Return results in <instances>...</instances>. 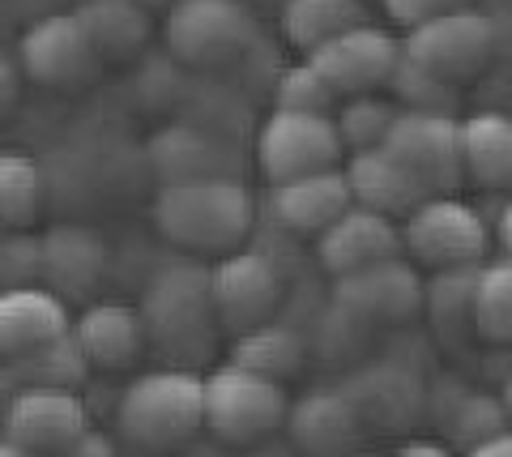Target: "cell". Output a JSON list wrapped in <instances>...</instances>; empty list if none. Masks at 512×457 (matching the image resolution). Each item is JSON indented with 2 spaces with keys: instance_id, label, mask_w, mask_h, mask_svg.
<instances>
[{
  "instance_id": "6da1fadb",
  "label": "cell",
  "mask_w": 512,
  "mask_h": 457,
  "mask_svg": "<svg viewBox=\"0 0 512 457\" xmlns=\"http://www.w3.org/2000/svg\"><path fill=\"white\" fill-rule=\"evenodd\" d=\"M150 218L175 248L227 257L248 240L256 223V201L239 176L171 180L154 193Z\"/></svg>"
},
{
  "instance_id": "7a4b0ae2",
  "label": "cell",
  "mask_w": 512,
  "mask_h": 457,
  "mask_svg": "<svg viewBox=\"0 0 512 457\" xmlns=\"http://www.w3.org/2000/svg\"><path fill=\"white\" fill-rule=\"evenodd\" d=\"M205 428V376L184 368L141 372L116 402L120 440L150 453L180 449Z\"/></svg>"
},
{
  "instance_id": "3957f363",
  "label": "cell",
  "mask_w": 512,
  "mask_h": 457,
  "mask_svg": "<svg viewBox=\"0 0 512 457\" xmlns=\"http://www.w3.org/2000/svg\"><path fill=\"white\" fill-rule=\"evenodd\" d=\"M286 415H291L286 389L261 372L222 364L205 376V432L222 445H256L274 436Z\"/></svg>"
},
{
  "instance_id": "277c9868",
  "label": "cell",
  "mask_w": 512,
  "mask_h": 457,
  "mask_svg": "<svg viewBox=\"0 0 512 457\" xmlns=\"http://www.w3.org/2000/svg\"><path fill=\"white\" fill-rule=\"evenodd\" d=\"M495 47H500L495 22L487 13L461 5V9H448V13H436V18L419 22V26H410L406 39H402V56L410 65H419L423 73L457 86V82H470V77H478L491 65Z\"/></svg>"
},
{
  "instance_id": "5b68a950",
  "label": "cell",
  "mask_w": 512,
  "mask_h": 457,
  "mask_svg": "<svg viewBox=\"0 0 512 457\" xmlns=\"http://www.w3.org/2000/svg\"><path fill=\"white\" fill-rule=\"evenodd\" d=\"M491 248V227L474 206L457 197H423L406 214L402 252H410L423 270H461V265H483Z\"/></svg>"
},
{
  "instance_id": "8992f818",
  "label": "cell",
  "mask_w": 512,
  "mask_h": 457,
  "mask_svg": "<svg viewBox=\"0 0 512 457\" xmlns=\"http://www.w3.org/2000/svg\"><path fill=\"white\" fill-rule=\"evenodd\" d=\"M342 137L333 116L316 112H282L274 107L269 120L256 133V167L269 184H286L299 176H316V171L342 167Z\"/></svg>"
},
{
  "instance_id": "52a82bcc",
  "label": "cell",
  "mask_w": 512,
  "mask_h": 457,
  "mask_svg": "<svg viewBox=\"0 0 512 457\" xmlns=\"http://www.w3.org/2000/svg\"><path fill=\"white\" fill-rule=\"evenodd\" d=\"M163 35L175 60L210 69L248 52L256 18L244 0H175Z\"/></svg>"
},
{
  "instance_id": "ba28073f",
  "label": "cell",
  "mask_w": 512,
  "mask_h": 457,
  "mask_svg": "<svg viewBox=\"0 0 512 457\" xmlns=\"http://www.w3.org/2000/svg\"><path fill=\"white\" fill-rule=\"evenodd\" d=\"M427 193H448L461 184V120L453 112H419L397 107L389 133L380 141Z\"/></svg>"
},
{
  "instance_id": "9c48e42d",
  "label": "cell",
  "mask_w": 512,
  "mask_h": 457,
  "mask_svg": "<svg viewBox=\"0 0 512 457\" xmlns=\"http://www.w3.org/2000/svg\"><path fill=\"white\" fill-rule=\"evenodd\" d=\"M18 60H22V73L30 82H39L47 90L90 86L103 69V56L94 52L86 26L73 9L43 13L39 22H30L18 43Z\"/></svg>"
},
{
  "instance_id": "30bf717a",
  "label": "cell",
  "mask_w": 512,
  "mask_h": 457,
  "mask_svg": "<svg viewBox=\"0 0 512 457\" xmlns=\"http://www.w3.org/2000/svg\"><path fill=\"white\" fill-rule=\"evenodd\" d=\"M308 65L325 77L333 94L355 99V94H376L380 86H393V73L402 65V39L384 26L359 22L342 30L338 39L320 43L308 52Z\"/></svg>"
},
{
  "instance_id": "8fae6325",
  "label": "cell",
  "mask_w": 512,
  "mask_h": 457,
  "mask_svg": "<svg viewBox=\"0 0 512 457\" xmlns=\"http://www.w3.org/2000/svg\"><path fill=\"white\" fill-rule=\"evenodd\" d=\"M86 428H90L86 402L77 398L73 389L22 385L9 393L5 411H0V432H5V440L39 453V457H60Z\"/></svg>"
},
{
  "instance_id": "7c38bea8",
  "label": "cell",
  "mask_w": 512,
  "mask_h": 457,
  "mask_svg": "<svg viewBox=\"0 0 512 457\" xmlns=\"http://www.w3.org/2000/svg\"><path fill=\"white\" fill-rule=\"evenodd\" d=\"M278 299H282V274L265 252L235 248L210 265L214 321L235 329V334H248V329L265 325L274 317Z\"/></svg>"
},
{
  "instance_id": "4fadbf2b",
  "label": "cell",
  "mask_w": 512,
  "mask_h": 457,
  "mask_svg": "<svg viewBox=\"0 0 512 457\" xmlns=\"http://www.w3.org/2000/svg\"><path fill=\"white\" fill-rule=\"evenodd\" d=\"M141 321H146V334L158 342H188L205 334L214 321L210 270H188V265L163 270L146 291Z\"/></svg>"
},
{
  "instance_id": "5bb4252c",
  "label": "cell",
  "mask_w": 512,
  "mask_h": 457,
  "mask_svg": "<svg viewBox=\"0 0 512 457\" xmlns=\"http://www.w3.org/2000/svg\"><path fill=\"white\" fill-rule=\"evenodd\" d=\"M73 334L69 304L47 287H9L0 291V359L22 364L43 346Z\"/></svg>"
},
{
  "instance_id": "9a60e30c",
  "label": "cell",
  "mask_w": 512,
  "mask_h": 457,
  "mask_svg": "<svg viewBox=\"0 0 512 457\" xmlns=\"http://www.w3.org/2000/svg\"><path fill=\"white\" fill-rule=\"evenodd\" d=\"M393 257H402V227H393V218L363 206H350L338 223L316 235V261L333 278L359 274L367 265H380Z\"/></svg>"
},
{
  "instance_id": "2e32d148",
  "label": "cell",
  "mask_w": 512,
  "mask_h": 457,
  "mask_svg": "<svg viewBox=\"0 0 512 457\" xmlns=\"http://www.w3.org/2000/svg\"><path fill=\"white\" fill-rule=\"evenodd\" d=\"M338 304L363 321H406L423 308V278L410 261L393 257L338 278Z\"/></svg>"
},
{
  "instance_id": "e0dca14e",
  "label": "cell",
  "mask_w": 512,
  "mask_h": 457,
  "mask_svg": "<svg viewBox=\"0 0 512 457\" xmlns=\"http://www.w3.org/2000/svg\"><path fill=\"white\" fill-rule=\"evenodd\" d=\"M355 206L342 167L316 171V176H299L286 184H269V214L278 218V227L299 231V235H320Z\"/></svg>"
},
{
  "instance_id": "ac0fdd59",
  "label": "cell",
  "mask_w": 512,
  "mask_h": 457,
  "mask_svg": "<svg viewBox=\"0 0 512 457\" xmlns=\"http://www.w3.org/2000/svg\"><path fill=\"white\" fill-rule=\"evenodd\" d=\"M342 176L350 188V201L363 210H376L384 218L393 214H410L419 201L427 197V188L410 176V171L393 159L384 146L372 150H355L350 159L342 163Z\"/></svg>"
},
{
  "instance_id": "d6986e66",
  "label": "cell",
  "mask_w": 512,
  "mask_h": 457,
  "mask_svg": "<svg viewBox=\"0 0 512 457\" xmlns=\"http://www.w3.org/2000/svg\"><path fill=\"white\" fill-rule=\"evenodd\" d=\"M295 445L312 457H342L359 449L363 415L350 393H308L286 415Z\"/></svg>"
},
{
  "instance_id": "ffe728a7",
  "label": "cell",
  "mask_w": 512,
  "mask_h": 457,
  "mask_svg": "<svg viewBox=\"0 0 512 457\" xmlns=\"http://www.w3.org/2000/svg\"><path fill=\"white\" fill-rule=\"evenodd\" d=\"M73 338L82 346L86 364L99 372H120L137 364L141 346H146V321L128 304H90L82 317L73 321Z\"/></svg>"
},
{
  "instance_id": "44dd1931",
  "label": "cell",
  "mask_w": 512,
  "mask_h": 457,
  "mask_svg": "<svg viewBox=\"0 0 512 457\" xmlns=\"http://www.w3.org/2000/svg\"><path fill=\"white\" fill-rule=\"evenodd\" d=\"M103 265H107V248L86 227H56L52 235L39 240V278L60 299L90 291L99 282Z\"/></svg>"
},
{
  "instance_id": "7402d4cb",
  "label": "cell",
  "mask_w": 512,
  "mask_h": 457,
  "mask_svg": "<svg viewBox=\"0 0 512 457\" xmlns=\"http://www.w3.org/2000/svg\"><path fill=\"white\" fill-rule=\"evenodd\" d=\"M461 171L483 188H512V116L483 107L461 120Z\"/></svg>"
},
{
  "instance_id": "603a6c76",
  "label": "cell",
  "mask_w": 512,
  "mask_h": 457,
  "mask_svg": "<svg viewBox=\"0 0 512 457\" xmlns=\"http://www.w3.org/2000/svg\"><path fill=\"white\" fill-rule=\"evenodd\" d=\"M73 13L82 18L103 65L133 60L150 43V9L141 0H82V5H73Z\"/></svg>"
},
{
  "instance_id": "cb8c5ba5",
  "label": "cell",
  "mask_w": 512,
  "mask_h": 457,
  "mask_svg": "<svg viewBox=\"0 0 512 457\" xmlns=\"http://www.w3.org/2000/svg\"><path fill=\"white\" fill-rule=\"evenodd\" d=\"M150 163L163 171V184L171 180H205V176H235V163L222 141L205 137L197 129H171L150 141Z\"/></svg>"
},
{
  "instance_id": "d4e9b609",
  "label": "cell",
  "mask_w": 512,
  "mask_h": 457,
  "mask_svg": "<svg viewBox=\"0 0 512 457\" xmlns=\"http://www.w3.org/2000/svg\"><path fill=\"white\" fill-rule=\"evenodd\" d=\"M282 35L303 52L338 39L342 30L363 22V0H282Z\"/></svg>"
},
{
  "instance_id": "484cf974",
  "label": "cell",
  "mask_w": 512,
  "mask_h": 457,
  "mask_svg": "<svg viewBox=\"0 0 512 457\" xmlns=\"http://www.w3.org/2000/svg\"><path fill=\"white\" fill-rule=\"evenodd\" d=\"M231 364L248 368V372H261L269 381H286V376H295L303 368V342L295 329L286 325H256L248 334L235 338V351H231Z\"/></svg>"
},
{
  "instance_id": "4316f807",
  "label": "cell",
  "mask_w": 512,
  "mask_h": 457,
  "mask_svg": "<svg viewBox=\"0 0 512 457\" xmlns=\"http://www.w3.org/2000/svg\"><path fill=\"white\" fill-rule=\"evenodd\" d=\"M474 334L495 346H512V257L478 265Z\"/></svg>"
},
{
  "instance_id": "83f0119b",
  "label": "cell",
  "mask_w": 512,
  "mask_h": 457,
  "mask_svg": "<svg viewBox=\"0 0 512 457\" xmlns=\"http://www.w3.org/2000/svg\"><path fill=\"white\" fill-rule=\"evenodd\" d=\"M43 180L26 154H0V231H26L39 218Z\"/></svg>"
},
{
  "instance_id": "f1b7e54d",
  "label": "cell",
  "mask_w": 512,
  "mask_h": 457,
  "mask_svg": "<svg viewBox=\"0 0 512 457\" xmlns=\"http://www.w3.org/2000/svg\"><path fill=\"white\" fill-rule=\"evenodd\" d=\"M474 287H478V265L461 270H440L423 287V308L436 325H470L474 329Z\"/></svg>"
},
{
  "instance_id": "f546056e",
  "label": "cell",
  "mask_w": 512,
  "mask_h": 457,
  "mask_svg": "<svg viewBox=\"0 0 512 457\" xmlns=\"http://www.w3.org/2000/svg\"><path fill=\"white\" fill-rule=\"evenodd\" d=\"M397 116L393 103L376 99V94H355V99H346L338 107V116H333V124H338V137L342 146L355 154V150H372L384 141V133H389V124Z\"/></svg>"
},
{
  "instance_id": "4dcf8cb0",
  "label": "cell",
  "mask_w": 512,
  "mask_h": 457,
  "mask_svg": "<svg viewBox=\"0 0 512 457\" xmlns=\"http://www.w3.org/2000/svg\"><path fill=\"white\" fill-rule=\"evenodd\" d=\"M22 376H30V385H52V389H77V381L90 372L82 346H77L73 334H64L60 342L43 346V351H35L30 359H22V364H13Z\"/></svg>"
},
{
  "instance_id": "1f68e13d",
  "label": "cell",
  "mask_w": 512,
  "mask_h": 457,
  "mask_svg": "<svg viewBox=\"0 0 512 457\" xmlns=\"http://www.w3.org/2000/svg\"><path fill=\"white\" fill-rule=\"evenodd\" d=\"M333 99H338V94L329 90V82L308 65V60L278 73L274 107H282V112H316V116H333Z\"/></svg>"
},
{
  "instance_id": "d6a6232c",
  "label": "cell",
  "mask_w": 512,
  "mask_h": 457,
  "mask_svg": "<svg viewBox=\"0 0 512 457\" xmlns=\"http://www.w3.org/2000/svg\"><path fill=\"white\" fill-rule=\"evenodd\" d=\"M508 411H504V402H495V398H487V393H470V398H461V406H457V415H453V436L466 445V453L474 449V445H483V440H491V436H500V432H508Z\"/></svg>"
},
{
  "instance_id": "836d02e7",
  "label": "cell",
  "mask_w": 512,
  "mask_h": 457,
  "mask_svg": "<svg viewBox=\"0 0 512 457\" xmlns=\"http://www.w3.org/2000/svg\"><path fill=\"white\" fill-rule=\"evenodd\" d=\"M393 90L406 99V107H419V112H453V103H457V86L423 73L419 65H410L406 56L393 73Z\"/></svg>"
},
{
  "instance_id": "e575fe53",
  "label": "cell",
  "mask_w": 512,
  "mask_h": 457,
  "mask_svg": "<svg viewBox=\"0 0 512 457\" xmlns=\"http://www.w3.org/2000/svg\"><path fill=\"white\" fill-rule=\"evenodd\" d=\"M384 9H389L393 22H402L406 30L419 26L427 18H436V13H448V9H461L466 0H380Z\"/></svg>"
},
{
  "instance_id": "d590c367",
  "label": "cell",
  "mask_w": 512,
  "mask_h": 457,
  "mask_svg": "<svg viewBox=\"0 0 512 457\" xmlns=\"http://www.w3.org/2000/svg\"><path fill=\"white\" fill-rule=\"evenodd\" d=\"M60 457H120L116 453V440H111L107 432H99V428H86L82 436L73 440L69 449H64Z\"/></svg>"
},
{
  "instance_id": "8d00e7d4",
  "label": "cell",
  "mask_w": 512,
  "mask_h": 457,
  "mask_svg": "<svg viewBox=\"0 0 512 457\" xmlns=\"http://www.w3.org/2000/svg\"><path fill=\"white\" fill-rule=\"evenodd\" d=\"M18 94H22V73L9 56H0V120L18 107Z\"/></svg>"
},
{
  "instance_id": "74e56055",
  "label": "cell",
  "mask_w": 512,
  "mask_h": 457,
  "mask_svg": "<svg viewBox=\"0 0 512 457\" xmlns=\"http://www.w3.org/2000/svg\"><path fill=\"white\" fill-rule=\"evenodd\" d=\"M393 457H457V453L448 445H436V440H406Z\"/></svg>"
},
{
  "instance_id": "f35d334b",
  "label": "cell",
  "mask_w": 512,
  "mask_h": 457,
  "mask_svg": "<svg viewBox=\"0 0 512 457\" xmlns=\"http://www.w3.org/2000/svg\"><path fill=\"white\" fill-rule=\"evenodd\" d=\"M466 457H512V428L500 432V436H491V440H483V445H474Z\"/></svg>"
},
{
  "instance_id": "ab89813d",
  "label": "cell",
  "mask_w": 512,
  "mask_h": 457,
  "mask_svg": "<svg viewBox=\"0 0 512 457\" xmlns=\"http://www.w3.org/2000/svg\"><path fill=\"white\" fill-rule=\"evenodd\" d=\"M495 235H500V244H504V257H512V201L500 210V223H495Z\"/></svg>"
},
{
  "instance_id": "60d3db41",
  "label": "cell",
  "mask_w": 512,
  "mask_h": 457,
  "mask_svg": "<svg viewBox=\"0 0 512 457\" xmlns=\"http://www.w3.org/2000/svg\"><path fill=\"white\" fill-rule=\"evenodd\" d=\"M0 457H39V453H30V449H22V445H13V440L0 436Z\"/></svg>"
},
{
  "instance_id": "b9f144b4",
  "label": "cell",
  "mask_w": 512,
  "mask_h": 457,
  "mask_svg": "<svg viewBox=\"0 0 512 457\" xmlns=\"http://www.w3.org/2000/svg\"><path fill=\"white\" fill-rule=\"evenodd\" d=\"M500 402H504V411H508V419H512V372L504 376V393H500Z\"/></svg>"
},
{
  "instance_id": "7bdbcfd3",
  "label": "cell",
  "mask_w": 512,
  "mask_h": 457,
  "mask_svg": "<svg viewBox=\"0 0 512 457\" xmlns=\"http://www.w3.org/2000/svg\"><path fill=\"white\" fill-rule=\"evenodd\" d=\"M342 457H393V453H372V449H355V453H342Z\"/></svg>"
},
{
  "instance_id": "ee69618b",
  "label": "cell",
  "mask_w": 512,
  "mask_h": 457,
  "mask_svg": "<svg viewBox=\"0 0 512 457\" xmlns=\"http://www.w3.org/2000/svg\"><path fill=\"white\" fill-rule=\"evenodd\" d=\"M0 240H5V231H0Z\"/></svg>"
},
{
  "instance_id": "f6af8a7d",
  "label": "cell",
  "mask_w": 512,
  "mask_h": 457,
  "mask_svg": "<svg viewBox=\"0 0 512 457\" xmlns=\"http://www.w3.org/2000/svg\"><path fill=\"white\" fill-rule=\"evenodd\" d=\"M77 5H82V0H77Z\"/></svg>"
}]
</instances>
